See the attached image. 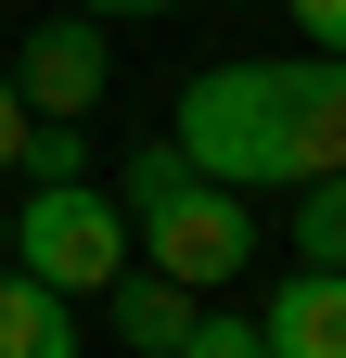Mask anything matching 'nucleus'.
Instances as JSON below:
<instances>
[{
    "label": "nucleus",
    "instance_id": "nucleus-2",
    "mask_svg": "<svg viewBox=\"0 0 346 358\" xmlns=\"http://www.w3.org/2000/svg\"><path fill=\"white\" fill-rule=\"evenodd\" d=\"M0 268H26V282H52V294H103L116 268H128V217L103 179H26V205H13V256Z\"/></svg>",
    "mask_w": 346,
    "mask_h": 358
},
{
    "label": "nucleus",
    "instance_id": "nucleus-6",
    "mask_svg": "<svg viewBox=\"0 0 346 358\" xmlns=\"http://www.w3.org/2000/svg\"><path fill=\"white\" fill-rule=\"evenodd\" d=\"M0 358H77V294L0 268Z\"/></svg>",
    "mask_w": 346,
    "mask_h": 358
},
{
    "label": "nucleus",
    "instance_id": "nucleus-7",
    "mask_svg": "<svg viewBox=\"0 0 346 358\" xmlns=\"http://www.w3.org/2000/svg\"><path fill=\"white\" fill-rule=\"evenodd\" d=\"M295 256H308V268H346V166L295 179Z\"/></svg>",
    "mask_w": 346,
    "mask_h": 358
},
{
    "label": "nucleus",
    "instance_id": "nucleus-5",
    "mask_svg": "<svg viewBox=\"0 0 346 358\" xmlns=\"http://www.w3.org/2000/svg\"><path fill=\"white\" fill-rule=\"evenodd\" d=\"M103 307H116V333L141 345V358H167V345L193 333V282H167V268H141V256L103 282Z\"/></svg>",
    "mask_w": 346,
    "mask_h": 358
},
{
    "label": "nucleus",
    "instance_id": "nucleus-9",
    "mask_svg": "<svg viewBox=\"0 0 346 358\" xmlns=\"http://www.w3.org/2000/svg\"><path fill=\"white\" fill-rule=\"evenodd\" d=\"M282 13H295V38H308V52L346 64V0H282Z\"/></svg>",
    "mask_w": 346,
    "mask_h": 358
},
{
    "label": "nucleus",
    "instance_id": "nucleus-8",
    "mask_svg": "<svg viewBox=\"0 0 346 358\" xmlns=\"http://www.w3.org/2000/svg\"><path fill=\"white\" fill-rule=\"evenodd\" d=\"M167 358H270V345H256V320H244V307H193V333L167 345Z\"/></svg>",
    "mask_w": 346,
    "mask_h": 358
},
{
    "label": "nucleus",
    "instance_id": "nucleus-3",
    "mask_svg": "<svg viewBox=\"0 0 346 358\" xmlns=\"http://www.w3.org/2000/svg\"><path fill=\"white\" fill-rule=\"evenodd\" d=\"M103 77H116V52H103V13H39V26H26V52H13L26 115H64V128L103 103Z\"/></svg>",
    "mask_w": 346,
    "mask_h": 358
},
{
    "label": "nucleus",
    "instance_id": "nucleus-4",
    "mask_svg": "<svg viewBox=\"0 0 346 358\" xmlns=\"http://www.w3.org/2000/svg\"><path fill=\"white\" fill-rule=\"evenodd\" d=\"M256 345L270 358H346V268H282L270 307H256Z\"/></svg>",
    "mask_w": 346,
    "mask_h": 358
},
{
    "label": "nucleus",
    "instance_id": "nucleus-10",
    "mask_svg": "<svg viewBox=\"0 0 346 358\" xmlns=\"http://www.w3.org/2000/svg\"><path fill=\"white\" fill-rule=\"evenodd\" d=\"M26 128H39V115H26V90H13V64H0V166H26Z\"/></svg>",
    "mask_w": 346,
    "mask_h": 358
},
{
    "label": "nucleus",
    "instance_id": "nucleus-11",
    "mask_svg": "<svg viewBox=\"0 0 346 358\" xmlns=\"http://www.w3.org/2000/svg\"><path fill=\"white\" fill-rule=\"evenodd\" d=\"M77 13H180V0H77Z\"/></svg>",
    "mask_w": 346,
    "mask_h": 358
},
{
    "label": "nucleus",
    "instance_id": "nucleus-12",
    "mask_svg": "<svg viewBox=\"0 0 346 358\" xmlns=\"http://www.w3.org/2000/svg\"><path fill=\"white\" fill-rule=\"evenodd\" d=\"M0 256H13V205H0Z\"/></svg>",
    "mask_w": 346,
    "mask_h": 358
},
{
    "label": "nucleus",
    "instance_id": "nucleus-1",
    "mask_svg": "<svg viewBox=\"0 0 346 358\" xmlns=\"http://www.w3.org/2000/svg\"><path fill=\"white\" fill-rule=\"evenodd\" d=\"M116 217H128V256L167 268V282L219 294L256 268V192H231V179H205L180 141H141L116 166Z\"/></svg>",
    "mask_w": 346,
    "mask_h": 358
}]
</instances>
